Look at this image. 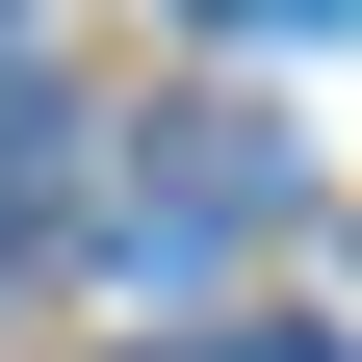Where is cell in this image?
I'll return each mask as SVG.
<instances>
[{"mask_svg": "<svg viewBox=\"0 0 362 362\" xmlns=\"http://www.w3.org/2000/svg\"><path fill=\"white\" fill-rule=\"evenodd\" d=\"M259 207H285V129H259V104H181L156 156H129V207H104V259H129V285L181 310V285H207V259L259 233Z\"/></svg>", "mask_w": 362, "mask_h": 362, "instance_id": "cell-1", "label": "cell"}, {"mask_svg": "<svg viewBox=\"0 0 362 362\" xmlns=\"http://www.w3.org/2000/svg\"><path fill=\"white\" fill-rule=\"evenodd\" d=\"M207 362H337V337H310V310H233V337H207Z\"/></svg>", "mask_w": 362, "mask_h": 362, "instance_id": "cell-2", "label": "cell"}]
</instances>
